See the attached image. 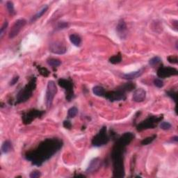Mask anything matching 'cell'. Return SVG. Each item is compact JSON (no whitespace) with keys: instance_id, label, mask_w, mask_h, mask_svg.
Listing matches in <instances>:
<instances>
[{"instance_id":"1","label":"cell","mask_w":178,"mask_h":178,"mask_svg":"<svg viewBox=\"0 0 178 178\" xmlns=\"http://www.w3.org/2000/svg\"><path fill=\"white\" fill-rule=\"evenodd\" d=\"M63 144L62 140L57 138L45 139L35 149L26 152L25 159L33 165L41 166L61 149Z\"/></svg>"},{"instance_id":"2","label":"cell","mask_w":178,"mask_h":178,"mask_svg":"<svg viewBox=\"0 0 178 178\" xmlns=\"http://www.w3.org/2000/svg\"><path fill=\"white\" fill-rule=\"evenodd\" d=\"M125 146L116 141L111 151V156L114 177H123L125 175L124 165V152L125 151Z\"/></svg>"},{"instance_id":"3","label":"cell","mask_w":178,"mask_h":178,"mask_svg":"<svg viewBox=\"0 0 178 178\" xmlns=\"http://www.w3.org/2000/svg\"><path fill=\"white\" fill-rule=\"evenodd\" d=\"M36 81L37 79L36 77H32L30 79V80L25 85V87L22 88V89L18 92L16 96V100H15V105H18V104L25 102L30 99V97L32 96L33 95V92L35 91L36 88Z\"/></svg>"},{"instance_id":"4","label":"cell","mask_w":178,"mask_h":178,"mask_svg":"<svg viewBox=\"0 0 178 178\" xmlns=\"http://www.w3.org/2000/svg\"><path fill=\"white\" fill-rule=\"evenodd\" d=\"M163 115H160L159 116H149L145 120L141 121L137 125L136 130L138 132H142L143 130L155 128L157 126V125L163 120Z\"/></svg>"},{"instance_id":"5","label":"cell","mask_w":178,"mask_h":178,"mask_svg":"<svg viewBox=\"0 0 178 178\" xmlns=\"http://www.w3.org/2000/svg\"><path fill=\"white\" fill-rule=\"evenodd\" d=\"M110 140V138L107 132V127H102L99 132L93 138L91 143L95 147H101L107 145Z\"/></svg>"},{"instance_id":"6","label":"cell","mask_w":178,"mask_h":178,"mask_svg":"<svg viewBox=\"0 0 178 178\" xmlns=\"http://www.w3.org/2000/svg\"><path fill=\"white\" fill-rule=\"evenodd\" d=\"M58 84L61 87L64 89L65 92V99L68 102H70L75 98V93H74V84L73 82L70 79H58Z\"/></svg>"},{"instance_id":"7","label":"cell","mask_w":178,"mask_h":178,"mask_svg":"<svg viewBox=\"0 0 178 178\" xmlns=\"http://www.w3.org/2000/svg\"><path fill=\"white\" fill-rule=\"evenodd\" d=\"M57 93V87L54 81H49L47 83L46 95H45V104L47 109L52 107L53 100L56 94Z\"/></svg>"},{"instance_id":"8","label":"cell","mask_w":178,"mask_h":178,"mask_svg":"<svg viewBox=\"0 0 178 178\" xmlns=\"http://www.w3.org/2000/svg\"><path fill=\"white\" fill-rule=\"evenodd\" d=\"M45 113V111L35 109L29 110L27 112H25L22 114V123L25 125L30 124L32 123L36 118H41V117L44 115Z\"/></svg>"},{"instance_id":"9","label":"cell","mask_w":178,"mask_h":178,"mask_svg":"<svg viewBox=\"0 0 178 178\" xmlns=\"http://www.w3.org/2000/svg\"><path fill=\"white\" fill-rule=\"evenodd\" d=\"M157 76L159 78L165 79L172 76H176L178 75V70L176 68L170 67V66H160L157 70Z\"/></svg>"},{"instance_id":"10","label":"cell","mask_w":178,"mask_h":178,"mask_svg":"<svg viewBox=\"0 0 178 178\" xmlns=\"http://www.w3.org/2000/svg\"><path fill=\"white\" fill-rule=\"evenodd\" d=\"M105 97L107 98L110 102H119L126 100L125 93L121 91V90L116 89V91L106 92Z\"/></svg>"},{"instance_id":"11","label":"cell","mask_w":178,"mask_h":178,"mask_svg":"<svg viewBox=\"0 0 178 178\" xmlns=\"http://www.w3.org/2000/svg\"><path fill=\"white\" fill-rule=\"evenodd\" d=\"M26 20L25 19H19L16 20V22L14 23V25H13L11 29H10L9 36V38L10 39H13L15 36H17L24 26L26 25Z\"/></svg>"},{"instance_id":"12","label":"cell","mask_w":178,"mask_h":178,"mask_svg":"<svg viewBox=\"0 0 178 178\" xmlns=\"http://www.w3.org/2000/svg\"><path fill=\"white\" fill-rule=\"evenodd\" d=\"M49 51L55 54H64L67 48L62 42L54 41L49 44Z\"/></svg>"},{"instance_id":"13","label":"cell","mask_w":178,"mask_h":178,"mask_svg":"<svg viewBox=\"0 0 178 178\" xmlns=\"http://www.w3.org/2000/svg\"><path fill=\"white\" fill-rule=\"evenodd\" d=\"M116 32L119 38L121 40H125L127 36V25L123 19L119 20L116 26Z\"/></svg>"},{"instance_id":"14","label":"cell","mask_w":178,"mask_h":178,"mask_svg":"<svg viewBox=\"0 0 178 178\" xmlns=\"http://www.w3.org/2000/svg\"><path fill=\"white\" fill-rule=\"evenodd\" d=\"M102 161L100 158H95L90 162L89 167L86 169V173H94L100 168L102 166Z\"/></svg>"},{"instance_id":"15","label":"cell","mask_w":178,"mask_h":178,"mask_svg":"<svg viewBox=\"0 0 178 178\" xmlns=\"http://www.w3.org/2000/svg\"><path fill=\"white\" fill-rule=\"evenodd\" d=\"M134 134H133V133L126 132L122 135L121 136L118 138V139H116V141L126 147V146L128 145L129 143L132 141V140L134 139Z\"/></svg>"},{"instance_id":"16","label":"cell","mask_w":178,"mask_h":178,"mask_svg":"<svg viewBox=\"0 0 178 178\" xmlns=\"http://www.w3.org/2000/svg\"><path fill=\"white\" fill-rule=\"evenodd\" d=\"M146 97V91L143 89H136L133 94L132 99L136 102H142L145 100Z\"/></svg>"},{"instance_id":"17","label":"cell","mask_w":178,"mask_h":178,"mask_svg":"<svg viewBox=\"0 0 178 178\" xmlns=\"http://www.w3.org/2000/svg\"><path fill=\"white\" fill-rule=\"evenodd\" d=\"M143 74V70H139L137 71L132 72V73H127V74H124V75H122V77L125 79H127V80H132V79H136L139 77L141 76Z\"/></svg>"},{"instance_id":"18","label":"cell","mask_w":178,"mask_h":178,"mask_svg":"<svg viewBox=\"0 0 178 178\" xmlns=\"http://www.w3.org/2000/svg\"><path fill=\"white\" fill-rule=\"evenodd\" d=\"M135 88H136V84L134 83H133V82H127V83L121 85V86H119L117 89L121 90V91L126 93L133 91V90L135 89Z\"/></svg>"},{"instance_id":"19","label":"cell","mask_w":178,"mask_h":178,"mask_svg":"<svg viewBox=\"0 0 178 178\" xmlns=\"http://www.w3.org/2000/svg\"><path fill=\"white\" fill-rule=\"evenodd\" d=\"M47 9H48V6H47V5H45V6H44L43 7H42L41 10H38V11L37 12L36 14L34 15V16H32V18H31L30 23L35 22L37 20L39 19V18H41L42 16V15H43L45 13L47 12Z\"/></svg>"},{"instance_id":"20","label":"cell","mask_w":178,"mask_h":178,"mask_svg":"<svg viewBox=\"0 0 178 178\" xmlns=\"http://www.w3.org/2000/svg\"><path fill=\"white\" fill-rule=\"evenodd\" d=\"M12 150H13V145H12L11 142H10L9 140H5V141L3 143V144H2V148H1L2 152L6 154V153L10 152Z\"/></svg>"},{"instance_id":"21","label":"cell","mask_w":178,"mask_h":178,"mask_svg":"<svg viewBox=\"0 0 178 178\" xmlns=\"http://www.w3.org/2000/svg\"><path fill=\"white\" fill-rule=\"evenodd\" d=\"M93 93L98 97H105L106 91L105 88L101 86H95L93 88Z\"/></svg>"},{"instance_id":"22","label":"cell","mask_w":178,"mask_h":178,"mask_svg":"<svg viewBox=\"0 0 178 178\" xmlns=\"http://www.w3.org/2000/svg\"><path fill=\"white\" fill-rule=\"evenodd\" d=\"M70 41L74 45L77 47H79L81 44V38L77 34H73L70 36Z\"/></svg>"},{"instance_id":"23","label":"cell","mask_w":178,"mask_h":178,"mask_svg":"<svg viewBox=\"0 0 178 178\" xmlns=\"http://www.w3.org/2000/svg\"><path fill=\"white\" fill-rule=\"evenodd\" d=\"M47 63L49 66H51L53 68H56L60 66L61 64V61L58 58H48L47 60Z\"/></svg>"},{"instance_id":"24","label":"cell","mask_w":178,"mask_h":178,"mask_svg":"<svg viewBox=\"0 0 178 178\" xmlns=\"http://www.w3.org/2000/svg\"><path fill=\"white\" fill-rule=\"evenodd\" d=\"M109 62L112 64H118V63H121L122 61V56L121 53H118V54L112 56L109 58Z\"/></svg>"},{"instance_id":"25","label":"cell","mask_w":178,"mask_h":178,"mask_svg":"<svg viewBox=\"0 0 178 178\" xmlns=\"http://www.w3.org/2000/svg\"><path fill=\"white\" fill-rule=\"evenodd\" d=\"M156 135H155V134H154V135H152V136H151L145 138V139H143L141 140V142H140V144H141L142 145H149V144H150L151 143H152L154 140L156 139Z\"/></svg>"},{"instance_id":"26","label":"cell","mask_w":178,"mask_h":178,"mask_svg":"<svg viewBox=\"0 0 178 178\" xmlns=\"http://www.w3.org/2000/svg\"><path fill=\"white\" fill-rule=\"evenodd\" d=\"M78 109L76 107H73L69 109L68 111V117L69 118H73L77 115Z\"/></svg>"},{"instance_id":"27","label":"cell","mask_w":178,"mask_h":178,"mask_svg":"<svg viewBox=\"0 0 178 178\" xmlns=\"http://www.w3.org/2000/svg\"><path fill=\"white\" fill-rule=\"evenodd\" d=\"M6 9L8 10V11H9V14H10L11 15H15V8H14V4L12 2L9 1L6 2Z\"/></svg>"},{"instance_id":"28","label":"cell","mask_w":178,"mask_h":178,"mask_svg":"<svg viewBox=\"0 0 178 178\" xmlns=\"http://www.w3.org/2000/svg\"><path fill=\"white\" fill-rule=\"evenodd\" d=\"M36 68L37 69H38L39 73L41 74L42 76L45 77H48L49 75L50 72L47 70V68L44 67H41V66H40V65H38Z\"/></svg>"},{"instance_id":"29","label":"cell","mask_w":178,"mask_h":178,"mask_svg":"<svg viewBox=\"0 0 178 178\" xmlns=\"http://www.w3.org/2000/svg\"><path fill=\"white\" fill-rule=\"evenodd\" d=\"M166 95H168V97H170L171 99L174 101V102L176 103L177 102V92L176 91H174V90H170V91H166Z\"/></svg>"},{"instance_id":"30","label":"cell","mask_w":178,"mask_h":178,"mask_svg":"<svg viewBox=\"0 0 178 178\" xmlns=\"http://www.w3.org/2000/svg\"><path fill=\"white\" fill-rule=\"evenodd\" d=\"M69 26V24L66 22H59L57 23V26H56V30L57 31H60V30H63V29H68Z\"/></svg>"},{"instance_id":"31","label":"cell","mask_w":178,"mask_h":178,"mask_svg":"<svg viewBox=\"0 0 178 178\" xmlns=\"http://www.w3.org/2000/svg\"><path fill=\"white\" fill-rule=\"evenodd\" d=\"M161 61V58L159 57H155L151 58V59L149 61V64L150 65L152 66V67H154V66L157 65L159 63H160Z\"/></svg>"},{"instance_id":"32","label":"cell","mask_w":178,"mask_h":178,"mask_svg":"<svg viewBox=\"0 0 178 178\" xmlns=\"http://www.w3.org/2000/svg\"><path fill=\"white\" fill-rule=\"evenodd\" d=\"M167 60L170 63H172V64H177L178 63V58L177 56L176 55H171L168 56L167 57Z\"/></svg>"},{"instance_id":"33","label":"cell","mask_w":178,"mask_h":178,"mask_svg":"<svg viewBox=\"0 0 178 178\" xmlns=\"http://www.w3.org/2000/svg\"><path fill=\"white\" fill-rule=\"evenodd\" d=\"M159 127H160V128L163 130H168L171 128L172 125L171 123H168V122H162V123H161Z\"/></svg>"},{"instance_id":"34","label":"cell","mask_w":178,"mask_h":178,"mask_svg":"<svg viewBox=\"0 0 178 178\" xmlns=\"http://www.w3.org/2000/svg\"><path fill=\"white\" fill-rule=\"evenodd\" d=\"M8 25H9V23H8L7 21H5L3 24V25H2V26L1 29H0V38H2V37H3L5 31H6V29L8 27Z\"/></svg>"},{"instance_id":"35","label":"cell","mask_w":178,"mask_h":178,"mask_svg":"<svg viewBox=\"0 0 178 178\" xmlns=\"http://www.w3.org/2000/svg\"><path fill=\"white\" fill-rule=\"evenodd\" d=\"M154 84H155V86L157 88H162L164 86V81L161 80V79H154V81H153Z\"/></svg>"},{"instance_id":"36","label":"cell","mask_w":178,"mask_h":178,"mask_svg":"<svg viewBox=\"0 0 178 178\" xmlns=\"http://www.w3.org/2000/svg\"><path fill=\"white\" fill-rule=\"evenodd\" d=\"M41 176V172L39 171H32L29 175V177L31 178H38Z\"/></svg>"},{"instance_id":"37","label":"cell","mask_w":178,"mask_h":178,"mask_svg":"<svg viewBox=\"0 0 178 178\" xmlns=\"http://www.w3.org/2000/svg\"><path fill=\"white\" fill-rule=\"evenodd\" d=\"M63 127H65V129H71V128H72V123H71V122L69 121H63Z\"/></svg>"},{"instance_id":"38","label":"cell","mask_w":178,"mask_h":178,"mask_svg":"<svg viewBox=\"0 0 178 178\" xmlns=\"http://www.w3.org/2000/svg\"><path fill=\"white\" fill-rule=\"evenodd\" d=\"M19 79H20V77L18 75L15 76L14 77L12 78L11 81H10V86H13V85L17 84V82L18 81V80H19Z\"/></svg>"},{"instance_id":"39","label":"cell","mask_w":178,"mask_h":178,"mask_svg":"<svg viewBox=\"0 0 178 178\" xmlns=\"http://www.w3.org/2000/svg\"><path fill=\"white\" fill-rule=\"evenodd\" d=\"M171 140L172 141H173V142H177V140H178V137L177 136H175L174 137H172V139H171Z\"/></svg>"}]
</instances>
